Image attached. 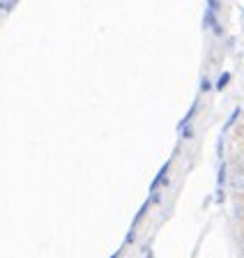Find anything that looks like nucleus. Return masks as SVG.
<instances>
[{"instance_id":"f257e3e1","label":"nucleus","mask_w":244,"mask_h":258,"mask_svg":"<svg viewBox=\"0 0 244 258\" xmlns=\"http://www.w3.org/2000/svg\"><path fill=\"white\" fill-rule=\"evenodd\" d=\"M169 168H171V161H166V164H164V166H161V171L157 173V177L152 180V184H150V191H157V187H159V184H166V182H169V180H166V175H169Z\"/></svg>"},{"instance_id":"f03ea898","label":"nucleus","mask_w":244,"mask_h":258,"mask_svg":"<svg viewBox=\"0 0 244 258\" xmlns=\"http://www.w3.org/2000/svg\"><path fill=\"white\" fill-rule=\"evenodd\" d=\"M203 26H205V28H214V26H217V12L205 10V19H203Z\"/></svg>"},{"instance_id":"7ed1b4c3","label":"nucleus","mask_w":244,"mask_h":258,"mask_svg":"<svg viewBox=\"0 0 244 258\" xmlns=\"http://www.w3.org/2000/svg\"><path fill=\"white\" fill-rule=\"evenodd\" d=\"M233 189L235 191H244V175L242 173H237V175L233 177Z\"/></svg>"},{"instance_id":"20e7f679","label":"nucleus","mask_w":244,"mask_h":258,"mask_svg":"<svg viewBox=\"0 0 244 258\" xmlns=\"http://www.w3.org/2000/svg\"><path fill=\"white\" fill-rule=\"evenodd\" d=\"M19 0H0V12H12Z\"/></svg>"},{"instance_id":"39448f33","label":"nucleus","mask_w":244,"mask_h":258,"mask_svg":"<svg viewBox=\"0 0 244 258\" xmlns=\"http://www.w3.org/2000/svg\"><path fill=\"white\" fill-rule=\"evenodd\" d=\"M228 81H230V74H228V72H223V74L219 76V81H217V90H223V88L228 86Z\"/></svg>"},{"instance_id":"423d86ee","label":"nucleus","mask_w":244,"mask_h":258,"mask_svg":"<svg viewBox=\"0 0 244 258\" xmlns=\"http://www.w3.org/2000/svg\"><path fill=\"white\" fill-rule=\"evenodd\" d=\"M223 182H226V164H221V166H219V175H217V184H219V189L223 187Z\"/></svg>"},{"instance_id":"0eeeda50","label":"nucleus","mask_w":244,"mask_h":258,"mask_svg":"<svg viewBox=\"0 0 244 258\" xmlns=\"http://www.w3.org/2000/svg\"><path fill=\"white\" fill-rule=\"evenodd\" d=\"M219 7H221V0H207V10L212 12H217Z\"/></svg>"},{"instance_id":"6e6552de","label":"nucleus","mask_w":244,"mask_h":258,"mask_svg":"<svg viewBox=\"0 0 244 258\" xmlns=\"http://www.w3.org/2000/svg\"><path fill=\"white\" fill-rule=\"evenodd\" d=\"M237 115H239V108H235V111L230 113V118H228V124H226V129H228V127H233V124H235V120H237Z\"/></svg>"},{"instance_id":"1a4fd4ad","label":"nucleus","mask_w":244,"mask_h":258,"mask_svg":"<svg viewBox=\"0 0 244 258\" xmlns=\"http://www.w3.org/2000/svg\"><path fill=\"white\" fill-rule=\"evenodd\" d=\"M201 90L203 92H207V90H212V83L207 79H203V83H201Z\"/></svg>"},{"instance_id":"9d476101","label":"nucleus","mask_w":244,"mask_h":258,"mask_svg":"<svg viewBox=\"0 0 244 258\" xmlns=\"http://www.w3.org/2000/svg\"><path fill=\"white\" fill-rule=\"evenodd\" d=\"M111 258H118V253H113V256H111Z\"/></svg>"}]
</instances>
